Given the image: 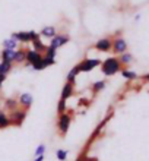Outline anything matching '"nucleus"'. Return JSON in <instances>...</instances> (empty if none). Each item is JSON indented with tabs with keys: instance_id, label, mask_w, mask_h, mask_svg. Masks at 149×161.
Returning <instances> with one entry per match:
<instances>
[{
	"instance_id": "obj_29",
	"label": "nucleus",
	"mask_w": 149,
	"mask_h": 161,
	"mask_svg": "<svg viewBox=\"0 0 149 161\" xmlns=\"http://www.w3.org/2000/svg\"><path fill=\"white\" fill-rule=\"evenodd\" d=\"M6 78H8V75H3V73H0V84H3L4 80H6Z\"/></svg>"
},
{
	"instance_id": "obj_16",
	"label": "nucleus",
	"mask_w": 149,
	"mask_h": 161,
	"mask_svg": "<svg viewBox=\"0 0 149 161\" xmlns=\"http://www.w3.org/2000/svg\"><path fill=\"white\" fill-rule=\"evenodd\" d=\"M3 48H8V50H16L18 48V41L16 40H13L12 37L10 38H6V40H3Z\"/></svg>"
},
{
	"instance_id": "obj_33",
	"label": "nucleus",
	"mask_w": 149,
	"mask_h": 161,
	"mask_svg": "<svg viewBox=\"0 0 149 161\" xmlns=\"http://www.w3.org/2000/svg\"><path fill=\"white\" fill-rule=\"evenodd\" d=\"M0 88H2V84H0Z\"/></svg>"
},
{
	"instance_id": "obj_31",
	"label": "nucleus",
	"mask_w": 149,
	"mask_h": 161,
	"mask_svg": "<svg viewBox=\"0 0 149 161\" xmlns=\"http://www.w3.org/2000/svg\"><path fill=\"white\" fill-rule=\"evenodd\" d=\"M76 161H86V157H83V155H82V157H79Z\"/></svg>"
},
{
	"instance_id": "obj_32",
	"label": "nucleus",
	"mask_w": 149,
	"mask_h": 161,
	"mask_svg": "<svg viewBox=\"0 0 149 161\" xmlns=\"http://www.w3.org/2000/svg\"><path fill=\"white\" fill-rule=\"evenodd\" d=\"M143 79H145V80H148V82H149V73H146L145 76H143Z\"/></svg>"
},
{
	"instance_id": "obj_11",
	"label": "nucleus",
	"mask_w": 149,
	"mask_h": 161,
	"mask_svg": "<svg viewBox=\"0 0 149 161\" xmlns=\"http://www.w3.org/2000/svg\"><path fill=\"white\" fill-rule=\"evenodd\" d=\"M75 92V84H70V82H66L61 89V95H60V100L63 101H67V98H70Z\"/></svg>"
},
{
	"instance_id": "obj_6",
	"label": "nucleus",
	"mask_w": 149,
	"mask_h": 161,
	"mask_svg": "<svg viewBox=\"0 0 149 161\" xmlns=\"http://www.w3.org/2000/svg\"><path fill=\"white\" fill-rule=\"evenodd\" d=\"M26 117V110H16L10 111V116H9V120H10V125H15V126H21L24 120Z\"/></svg>"
},
{
	"instance_id": "obj_17",
	"label": "nucleus",
	"mask_w": 149,
	"mask_h": 161,
	"mask_svg": "<svg viewBox=\"0 0 149 161\" xmlns=\"http://www.w3.org/2000/svg\"><path fill=\"white\" fill-rule=\"evenodd\" d=\"M25 56H26L25 50H16L15 51V57H13V63H24L25 62Z\"/></svg>"
},
{
	"instance_id": "obj_15",
	"label": "nucleus",
	"mask_w": 149,
	"mask_h": 161,
	"mask_svg": "<svg viewBox=\"0 0 149 161\" xmlns=\"http://www.w3.org/2000/svg\"><path fill=\"white\" fill-rule=\"evenodd\" d=\"M4 107H6V110H9V111L16 110V108H19L18 100H15V98H6V100H4Z\"/></svg>"
},
{
	"instance_id": "obj_2",
	"label": "nucleus",
	"mask_w": 149,
	"mask_h": 161,
	"mask_svg": "<svg viewBox=\"0 0 149 161\" xmlns=\"http://www.w3.org/2000/svg\"><path fill=\"white\" fill-rule=\"evenodd\" d=\"M10 37H12L13 40H16L18 42H24V44H26V42H31L32 40L38 38L40 34L38 32H35V31H19V32H13Z\"/></svg>"
},
{
	"instance_id": "obj_24",
	"label": "nucleus",
	"mask_w": 149,
	"mask_h": 161,
	"mask_svg": "<svg viewBox=\"0 0 149 161\" xmlns=\"http://www.w3.org/2000/svg\"><path fill=\"white\" fill-rule=\"evenodd\" d=\"M67 155H69V153L66 149H57L56 151V157H57L59 161H66L67 160Z\"/></svg>"
},
{
	"instance_id": "obj_21",
	"label": "nucleus",
	"mask_w": 149,
	"mask_h": 161,
	"mask_svg": "<svg viewBox=\"0 0 149 161\" xmlns=\"http://www.w3.org/2000/svg\"><path fill=\"white\" fill-rule=\"evenodd\" d=\"M121 76L124 79H129V80H133V79H137V73L133 72V70H127V69H121Z\"/></svg>"
},
{
	"instance_id": "obj_18",
	"label": "nucleus",
	"mask_w": 149,
	"mask_h": 161,
	"mask_svg": "<svg viewBox=\"0 0 149 161\" xmlns=\"http://www.w3.org/2000/svg\"><path fill=\"white\" fill-rule=\"evenodd\" d=\"M119 62H120V64H130L133 62V56L126 51V53L119 56Z\"/></svg>"
},
{
	"instance_id": "obj_20",
	"label": "nucleus",
	"mask_w": 149,
	"mask_h": 161,
	"mask_svg": "<svg viewBox=\"0 0 149 161\" xmlns=\"http://www.w3.org/2000/svg\"><path fill=\"white\" fill-rule=\"evenodd\" d=\"M9 126H10L9 116L4 111H0V129H4V127H9Z\"/></svg>"
},
{
	"instance_id": "obj_22",
	"label": "nucleus",
	"mask_w": 149,
	"mask_h": 161,
	"mask_svg": "<svg viewBox=\"0 0 149 161\" xmlns=\"http://www.w3.org/2000/svg\"><path fill=\"white\" fill-rule=\"evenodd\" d=\"M105 85H107L105 80H97V82H94V84H92V92L97 94V92H99V91H102V89L105 88Z\"/></svg>"
},
{
	"instance_id": "obj_12",
	"label": "nucleus",
	"mask_w": 149,
	"mask_h": 161,
	"mask_svg": "<svg viewBox=\"0 0 149 161\" xmlns=\"http://www.w3.org/2000/svg\"><path fill=\"white\" fill-rule=\"evenodd\" d=\"M15 51H16V50H8V48H3V50L0 51V57H2V62H9V63H13Z\"/></svg>"
},
{
	"instance_id": "obj_9",
	"label": "nucleus",
	"mask_w": 149,
	"mask_h": 161,
	"mask_svg": "<svg viewBox=\"0 0 149 161\" xmlns=\"http://www.w3.org/2000/svg\"><path fill=\"white\" fill-rule=\"evenodd\" d=\"M111 46H113V40L110 37H104V38L98 40V41L95 42L94 48L101 51V53H108V51H111Z\"/></svg>"
},
{
	"instance_id": "obj_19",
	"label": "nucleus",
	"mask_w": 149,
	"mask_h": 161,
	"mask_svg": "<svg viewBox=\"0 0 149 161\" xmlns=\"http://www.w3.org/2000/svg\"><path fill=\"white\" fill-rule=\"evenodd\" d=\"M32 46H34V48H32V50H35V51H38V53H41V51H45V48H47V47L44 46L43 44V41H41V38H35V40H32Z\"/></svg>"
},
{
	"instance_id": "obj_10",
	"label": "nucleus",
	"mask_w": 149,
	"mask_h": 161,
	"mask_svg": "<svg viewBox=\"0 0 149 161\" xmlns=\"http://www.w3.org/2000/svg\"><path fill=\"white\" fill-rule=\"evenodd\" d=\"M32 101H34V98H32V95H31L29 92H24L18 97V104H19V107L25 108V110H28V108L32 106Z\"/></svg>"
},
{
	"instance_id": "obj_23",
	"label": "nucleus",
	"mask_w": 149,
	"mask_h": 161,
	"mask_svg": "<svg viewBox=\"0 0 149 161\" xmlns=\"http://www.w3.org/2000/svg\"><path fill=\"white\" fill-rule=\"evenodd\" d=\"M13 68V63H9V62H2L0 63V73H3V75H8Z\"/></svg>"
},
{
	"instance_id": "obj_13",
	"label": "nucleus",
	"mask_w": 149,
	"mask_h": 161,
	"mask_svg": "<svg viewBox=\"0 0 149 161\" xmlns=\"http://www.w3.org/2000/svg\"><path fill=\"white\" fill-rule=\"evenodd\" d=\"M56 34H57V31H56V26H45V28H43V30H41V32H40V37L53 38Z\"/></svg>"
},
{
	"instance_id": "obj_3",
	"label": "nucleus",
	"mask_w": 149,
	"mask_h": 161,
	"mask_svg": "<svg viewBox=\"0 0 149 161\" xmlns=\"http://www.w3.org/2000/svg\"><path fill=\"white\" fill-rule=\"evenodd\" d=\"M70 123H72V116L67 114V113H63V114H59V120H57V129H59L60 135L64 136L67 133L69 127H70Z\"/></svg>"
},
{
	"instance_id": "obj_27",
	"label": "nucleus",
	"mask_w": 149,
	"mask_h": 161,
	"mask_svg": "<svg viewBox=\"0 0 149 161\" xmlns=\"http://www.w3.org/2000/svg\"><path fill=\"white\" fill-rule=\"evenodd\" d=\"M43 64H44V68L47 69V68H50V66H53V64H56V59H50V57L43 56Z\"/></svg>"
},
{
	"instance_id": "obj_5",
	"label": "nucleus",
	"mask_w": 149,
	"mask_h": 161,
	"mask_svg": "<svg viewBox=\"0 0 149 161\" xmlns=\"http://www.w3.org/2000/svg\"><path fill=\"white\" fill-rule=\"evenodd\" d=\"M111 50L115 54H123L127 51V41L123 38V37H115L113 40V46H111Z\"/></svg>"
},
{
	"instance_id": "obj_7",
	"label": "nucleus",
	"mask_w": 149,
	"mask_h": 161,
	"mask_svg": "<svg viewBox=\"0 0 149 161\" xmlns=\"http://www.w3.org/2000/svg\"><path fill=\"white\" fill-rule=\"evenodd\" d=\"M26 51V56H25V66H34V64L40 63L41 59H43V54L38 53L35 50H25Z\"/></svg>"
},
{
	"instance_id": "obj_25",
	"label": "nucleus",
	"mask_w": 149,
	"mask_h": 161,
	"mask_svg": "<svg viewBox=\"0 0 149 161\" xmlns=\"http://www.w3.org/2000/svg\"><path fill=\"white\" fill-rule=\"evenodd\" d=\"M45 151H47V147L44 144H40L34 151V157H40V155H45Z\"/></svg>"
},
{
	"instance_id": "obj_1",
	"label": "nucleus",
	"mask_w": 149,
	"mask_h": 161,
	"mask_svg": "<svg viewBox=\"0 0 149 161\" xmlns=\"http://www.w3.org/2000/svg\"><path fill=\"white\" fill-rule=\"evenodd\" d=\"M101 70L102 75L105 76H113L115 73H119L121 70V64L119 62V57H108L101 63Z\"/></svg>"
},
{
	"instance_id": "obj_30",
	"label": "nucleus",
	"mask_w": 149,
	"mask_h": 161,
	"mask_svg": "<svg viewBox=\"0 0 149 161\" xmlns=\"http://www.w3.org/2000/svg\"><path fill=\"white\" fill-rule=\"evenodd\" d=\"M45 160V155H40V157H35L34 161H44Z\"/></svg>"
},
{
	"instance_id": "obj_4",
	"label": "nucleus",
	"mask_w": 149,
	"mask_h": 161,
	"mask_svg": "<svg viewBox=\"0 0 149 161\" xmlns=\"http://www.w3.org/2000/svg\"><path fill=\"white\" fill-rule=\"evenodd\" d=\"M101 63L102 62L99 59H83L77 64V69H79V72H91L95 68L101 66Z\"/></svg>"
},
{
	"instance_id": "obj_14",
	"label": "nucleus",
	"mask_w": 149,
	"mask_h": 161,
	"mask_svg": "<svg viewBox=\"0 0 149 161\" xmlns=\"http://www.w3.org/2000/svg\"><path fill=\"white\" fill-rule=\"evenodd\" d=\"M79 69H77V64L75 66V68H72L70 70L67 72V75H66V82H70V84H75V79H76V76L79 75Z\"/></svg>"
},
{
	"instance_id": "obj_28",
	"label": "nucleus",
	"mask_w": 149,
	"mask_h": 161,
	"mask_svg": "<svg viewBox=\"0 0 149 161\" xmlns=\"http://www.w3.org/2000/svg\"><path fill=\"white\" fill-rule=\"evenodd\" d=\"M45 57H50V59H56V56H57V50L54 48H51V47H47L45 48Z\"/></svg>"
},
{
	"instance_id": "obj_26",
	"label": "nucleus",
	"mask_w": 149,
	"mask_h": 161,
	"mask_svg": "<svg viewBox=\"0 0 149 161\" xmlns=\"http://www.w3.org/2000/svg\"><path fill=\"white\" fill-rule=\"evenodd\" d=\"M66 110H67L66 101H63V100H60V101L57 103V113H59V114H63V113H66Z\"/></svg>"
},
{
	"instance_id": "obj_8",
	"label": "nucleus",
	"mask_w": 149,
	"mask_h": 161,
	"mask_svg": "<svg viewBox=\"0 0 149 161\" xmlns=\"http://www.w3.org/2000/svg\"><path fill=\"white\" fill-rule=\"evenodd\" d=\"M69 35H66V34H56L53 38L50 40V46L48 47H51V48H54V50H57V48H60V47H63V46H66L69 42Z\"/></svg>"
}]
</instances>
